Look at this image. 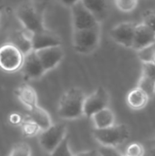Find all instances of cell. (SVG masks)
<instances>
[{"label": "cell", "mask_w": 155, "mask_h": 156, "mask_svg": "<svg viewBox=\"0 0 155 156\" xmlns=\"http://www.w3.org/2000/svg\"><path fill=\"white\" fill-rule=\"evenodd\" d=\"M7 43L15 46L24 56L33 51L32 34L23 27L11 31L7 36Z\"/></svg>", "instance_id": "cell-13"}, {"label": "cell", "mask_w": 155, "mask_h": 156, "mask_svg": "<svg viewBox=\"0 0 155 156\" xmlns=\"http://www.w3.org/2000/svg\"><path fill=\"white\" fill-rule=\"evenodd\" d=\"M70 14L73 30L87 29L100 24L97 18L84 6L80 0L70 7Z\"/></svg>", "instance_id": "cell-8"}, {"label": "cell", "mask_w": 155, "mask_h": 156, "mask_svg": "<svg viewBox=\"0 0 155 156\" xmlns=\"http://www.w3.org/2000/svg\"><path fill=\"white\" fill-rule=\"evenodd\" d=\"M125 155L127 156H143L144 155V148L139 143H132L131 144L127 149Z\"/></svg>", "instance_id": "cell-26"}, {"label": "cell", "mask_w": 155, "mask_h": 156, "mask_svg": "<svg viewBox=\"0 0 155 156\" xmlns=\"http://www.w3.org/2000/svg\"><path fill=\"white\" fill-rule=\"evenodd\" d=\"M26 80H36L41 79L47 72L44 69L36 51H31L24 56L21 69Z\"/></svg>", "instance_id": "cell-9"}, {"label": "cell", "mask_w": 155, "mask_h": 156, "mask_svg": "<svg viewBox=\"0 0 155 156\" xmlns=\"http://www.w3.org/2000/svg\"><path fill=\"white\" fill-rule=\"evenodd\" d=\"M9 156H31V148L25 143H18L13 146Z\"/></svg>", "instance_id": "cell-24"}, {"label": "cell", "mask_w": 155, "mask_h": 156, "mask_svg": "<svg viewBox=\"0 0 155 156\" xmlns=\"http://www.w3.org/2000/svg\"><path fill=\"white\" fill-rule=\"evenodd\" d=\"M149 100L150 99L147 94L138 87L131 90L126 97L128 106L135 111L143 109L147 105Z\"/></svg>", "instance_id": "cell-17"}, {"label": "cell", "mask_w": 155, "mask_h": 156, "mask_svg": "<svg viewBox=\"0 0 155 156\" xmlns=\"http://www.w3.org/2000/svg\"><path fill=\"white\" fill-rule=\"evenodd\" d=\"M24 120L25 118L23 117V115L18 112H12L8 116V122L14 126H20Z\"/></svg>", "instance_id": "cell-30"}, {"label": "cell", "mask_w": 155, "mask_h": 156, "mask_svg": "<svg viewBox=\"0 0 155 156\" xmlns=\"http://www.w3.org/2000/svg\"><path fill=\"white\" fill-rule=\"evenodd\" d=\"M74 156H99V154L96 150H88V151L80 152Z\"/></svg>", "instance_id": "cell-31"}, {"label": "cell", "mask_w": 155, "mask_h": 156, "mask_svg": "<svg viewBox=\"0 0 155 156\" xmlns=\"http://www.w3.org/2000/svg\"><path fill=\"white\" fill-rule=\"evenodd\" d=\"M50 156H74L69 147V138L66 136L62 142L55 148V150L49 154Z\"/></svg>", "instance_id": "cell-22"}, {"label": "cell", "mask_w": 155, "mask_h": 156, "mask_svg": "<svg viewBox=\"0 0 155 156\" xmlns=\"http://www.w3.org/2000/svg\"><path fill=\"white\" fill-rule=\"evenodd\" d=\"M114 3L120 11L129 13L136 8L138 0H114Z\"/></svg>", "instance_id": "cell-23"}, {"label": "cell", "mask_w": 155, "mask_h": 156, "mask_svg": "<svg viewBox=\"0 0 155 156\" xmlns=\"http://www.w3.org/2000/svg\"><path fill=\"white\" fill-rule=\"evenodd\" d=\"M155 53V42L145 47L144 48L137 51V56L138 58L143 61V62H151V59Z\"/></svg>", "instance_id": "cell-25"}, {"label": "cell", "mask_w": 155, "mask_h": 156, "mask_svg": "<svg viewBox=\"0 0 155 156\" xmlns=\"http://www.w3.org/2000/svg\"><path fill=\"white\" fill-rule=\"evenodd\" d=\"M84 6L97 18L100 23L106 16L108 12L107 0H80Z\"/></svg>", "instance_id": "cell-18"}, {"label": "cell", "mask_w": 155, "mask_h": 156, "mask_svg": "<svg viewBox=\"0 0 155 156\" xmlns=\"http://www.w3.org/2000/svg\"><path fill=\"white\" fill-rule=\"evenodd\" d=\"M151 62L155 64V53L153 54V58H152V59H151Z\"/></svg>", "instance_id": "cell-35"}, {"label": "cell", "mask_w": 155, "mask_h": 156, "mask_svg": "<svg viewBox=\"0 0 155 156\" xmlns=\"http://www.w3.org/2000/svg\"><path fill=\"white\" fill-rule=\"evenodd\" d=\"M15 95L27 110L37 105V94L34 88L28 84H22L18 86L15 90Z\"/></svg>", "instance_id": "cell-15"}, {"label": "cell", "mask_w": 155, "mask_h": 156, "mask_svg": "<svg viewBox=\"0 0 155 156\" xmlns=\"http://www.w3.org/2000/svg\"><path fill=\"white\" fill-rule=\"evenodd\" d=\"M110 94L103 87L97 88L92 93L85 97L83 104V115L91 118L98 112L108 108L110 104Z\"/></svg>", "instance_id": "cell-6"}, {"label": "cell", "mask_w": 155, "mask_h": 156, "mask_svg": "<svg viewBox=\"0 0 155 156\" xmlns=\"http://www.w3.org/2000/svg\"><path fill=\"white\" fill-rule=\"evenodd\" d=\"M137 87L143 90L147 94L149 99H152L155 96V80H153L144 75H141Z\"/></svg>", "instance_id": "cell-20"}, {"label": "cell", "mask_w": 155, "mask_h": 156, "mask_svg": "<svg viewBox=\"0 0 155 156\" xmlns=\"http://www.w3.org/2000/svg\"><path fill=\"white\" fill-rule=\"evenodd\" d=\"M93 137L100 145L117 147L130 138V131L124 124H114L104 129H94Z\"/></svg>", "instance_id": "cell-4"}, {"label": "cell", "mask_w": 155, "mask_h": 156, "mask_svg": "<svg viewBox=\"0 0 155 156\" xmlns=\"http://www.w3.org/2000/svg\"><path fill=\"white\" fill-rule=\"evenodd\" d=\"M36 53L46 72L57 68L64 58V50L61 46L46 48L37 50Z\"/></svg>", "instance_id": "cell-11"}, {"label": "cell", "mask_w": 155, "mask_h": 156, "mask_svg": "<svg viewBox=\"0 0 155 156\" xmlns=\"http://www.w3.org/2000/svg\"><path fill=\"white\" fill-rule=\"evenodd\" d=\"M123 156H127V155H123Z\"/></svg>", "instance_id": "cell-36"}, {"label": "cell", "mask_w": 155, "mask_h": 156, "mask_svg": "<svg viewBox=\"0 0 155 156\" xmlns=\"http://www.w3.org/2000/svg\"><path fill=\"white\" fill-rule=\"evenodd\" d=\"M100 24L93 27L73 30L72 46L77 53L89 55L94 52L100 42Z\"/></svg>", "instance_id": "cell-3"}, {"label": "cell", "mask_w": 155, "mask_h": 156, "mask_svg": "<svg viewBox=\"0 0 155 156\" xmlns=\"http://www.w3.org/2000/svg\"><path fill=\"white\" fill-rule=\"evenodd\" d=\"M64 6H67V7H71L73 5H75L77 2H79V0H58Z\"/></svg>", "instance_id": "cell-32"}, {"label": "cell", "mask_w": 155, "mask_h": 156, "mask_svg": "<svg viewBox=\"0 0 155 156\" xmlns=\"http://www.w3.org/2000/svg\"><path fill=\"white\" fill-rule=\"evenodd\" d=\"M26 118L34 122L41 131H44L52 125V121L48 112L38 105L28 110Z\"/></svg>", "instance_id": "cell-16"}, {"label": "cell", "mask_w": 155, "mask_h": 156, "mask_svg": "<svg viewBox=\"0 0 155 156\" xmlns=\"http://www.w3.org/2000/svg\"><path fill=\"white\" fill-rule=\"evenodd\" d=\"M16 17L22 25V27L31 34L44 30L45 7L36 0H26L16 8Z\"/></svg>", "instance_id": "cell-1"}, {"label": "cell", "mask_w": 155, "mask_h": 156, "mask_svg": "<svg viewBox=\"0 0 155 156\" xmlns=\"http://www.w3.org/2000/svg\"><path fill=\"white\" fill-rule=\"evenodd\" d=\"M142 75L155 80V64L152 62H143Z\"/></svg>", "instance_id": "cell-29"}, {"label": "cell", "mask_w": 155, "mask_h": 156, "mask_svg": "<svg viewBox=\"0 0 155 156\" xmlns=\"http://www.w3.org/2000/svg\"><path fill=\"white\" fill-rule=\"evenodd\" d=\"M91 119L94 129H104L115 124V115L109 107L95 113Z\"/></svg>", "instance_id": "cell-19"}, {"label": "cell", "mask_w": 155, "mask_h": 156, "mask_svg": "<svg viewBox=\"0 0 155 156\" xmlns=\"http://www.w3.org/2000/svg\"><path fill=\"white\" fill-rule=\"evenodd\" d=\"M142 23L155 31V9H149L143 14Z\"/></svg>", "instance_id": "cell-27"}, {"label": "cell", "mask_w": 155, "mask_h": 156, "mask_svg": "<svg viewBox=\"0 0 155 156\" xmlns=\"http://www.w3.org/2000/svg\"><path fill=\"white\" fill-rule=\"evenodd\" d=\"M136 24L132 22H122L111 29L110 36L117 44L132 48Z\"/></svg>", "instance_id": "cell-10"}, {"label": "cell", "mask_w": 155, "mask_h": 156, "mask_svg": "<svg viewBox=\"0 0 155 156\" xmlns=\"http://www.w3.org/2000/svg\"><path fill=\"white\" fill-rule=\"evenodd\" d=\"M149 156H155V146L153 147L151 150H150V153H149Z\"/></svg>", "instance_id": "cell-33"}, {"label": "cell", "mask_w": 155, "mask_h": 156, "mask_svg": "<svg viewBox=\"0 0 155 156\" xmlns=\"http://www.w3.org/2000/svg\"><path fill=\"white\" fill-rule=\"evenodd\" d=\"M4 8H5V6L3 5H0V18H1V16H2V13H3Z\"/></svg>", "instance_id": "cell-34"}, {"label": "cell", "mask_w": 155, "mask_h": 156, "mask_svg": "<svg viewBox=\"0 0 155 156\" xmlns=\"http://www.w3.org/2000/svg\"><path fill=\"white\" fill-rule=\"evenodd\" d=\"M85 97L86 95L80 88L73 87L66 90L58 102V117L62 120L72 121L84 116L83 104Z\"/></svg>", "instance_id": "cell-2"}, {"label": "cell", "mask_w": 155, "mask_h": 156, "mask_svg": "<svg viewBox=\"0 0 155 156\" xmlns=\"http://www.w3.org/2000/svg\"><path fill=\"white\" fill-rule=\"evenodd\" d=\"M56 46H61V39L57 33L48 27L32 34V48L34 51Z\"/></svg>", "instance_id": "cell-12"}, {"label": "cell", "mask_w": 155, "mask_h": 156, "mask_svg": "<svg viewBox=\"0 0 155 156\" xmlns=\"http://www.w3.org/2000/svg\"><path fill=\"white\" fill-rule=\"evenodd\" d=\"M155 42V31L145 26L144 24H137L134 31V37L132 48L139 51L145 47Z\"/></svg>", "instance_id": "cell-14"}, {"label": "cell", "mask_w": 155, "mask_h": 156, "mask_svg": "<svg viewBox=\"0 0 155 156\" xmlns=\"http://www.w3.org/2000/svg\"><path fill=\"white\" fill-rule=\"evenodd\" d=\"M24 55L15 46L5 43L0 47V69L5 72L13 73L21 69Z\"/></svg>", "instance_id": "cell-5"}, {"label": "cell", "mask_w": 155, "mask_h": 156, "mask_svg": "<svg viewBox=\"0 0 155 156\" xmlns=\"http://www.w3.org/2000/svg\"><path fill=\"white\" fill-rule=\"evenodd\" d=\"M97 152L100 156H123L119 150H117L116 147L112 146L100 145Z\"/></svg>", "instance_id": "cell-28"}, {"label": "cell", "mask_w": 155, "mask_h": 156, "mask_svg": "<svg viewBox=\"0 0 155 156\" xmlns=\"http://www.w3.org/2000/svg\"><path fill=\"white\" fill-rule=\"evenodd\" d=\"M67 136V125L65 123L52 124L48 129L41 132L39 144L47 153H52L55 148Z\"/></svg>", "instance_id": "cell-7"}, {"label": "cell", "mask_w": 155, "mask_h": 156, "mask_svg": "<svg viewBox=\"0 0 155 156\" xmlns=\"http://www.w3.org/2000/svg\"><path fill=\"white\" fill-rule=\"evenodd\" d=\"M20 127H21L23 134L26 138L35 137V136L38 135L40 133V132H41L40 128L34 122L30 121L27 118H25V120L22 122V124L20 125Z\"/></svg>", "instance_id": "cell-21"}]
</instances>
